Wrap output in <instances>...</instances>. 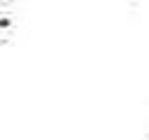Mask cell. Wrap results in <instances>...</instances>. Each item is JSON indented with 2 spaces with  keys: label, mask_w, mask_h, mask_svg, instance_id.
I'll return each mask as SVG.
<instances>
[{
  "label": "cell",
  "mask_w": 149,
  "mask_h": 140,
  "mask_svg": "<svg viewBox=\"0 0 149 140\" xmlns=\"http://www.w3.org/2000/svg\"><path fill=\"white\" fill-rule=\"evenodd\" d=\"M16 33V16L14 12H7L5 7L0 9V42H7Z\"/></svg>",
  "instance_id": "obj_1"
}]
</instances>
